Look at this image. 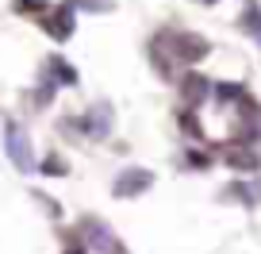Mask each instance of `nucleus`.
Segmentation results:
<instances>
[{
  "label": "nucleus",
  "mask_w": 261,
  "mask_h": 254,
  "mask_svg": "<svg viewBox=\"0 0 261 254\" xmlns=\"http://www.w3.org/2000/svg\"><path fill=\"white\" fill-rule=\"evenodd\" d=\"M50 70H54V74L62 77V85H73V81H77L73 66H69V62H62V58H50Z\"/></svg>",
  "instance_id": "nucleus-8"
},
{
  "label": "nucleus",
  "mask_w": 261,
  "mask_h": 254,
  "mask_svg": "<svg viewBox=\"0 0 261 254\" xmlns=\"http://www.w3.org/2000/svg\"><path fill=\"white\" fill-rule=\"evenodd\" d=\"M204 4H215V0H204Z\"/></svg>",
  "instance_id": "nucleus-13"
},
{
  "label": "nucleus",
  "mask_w": 261,
  "mask_h": 254,
  "mask_svg": "<svg viewBox=\"0 0 261 254\" xmlns=\"http://www.w3.org/2000/svg\"><path fill=\"white\" fill-rule=\"evenodd\" d=\"M69 8H85V12H108L112 0H69Z\"/></svg>",
  "instance_id": "nucleus-9"
},
{
  "label": "nucleus",
  "mask_w": 261,
  "mask_h": 254,
  "mask_svg": "<svg viewBox=\"0 0 261 254\" xmlns=\"http://www.w3.org/2000/svg\"><path fill=\"white\" fill-rule=\"evenodd\" d=\"M16 8L19 12H42V8H46V0H16Z\"/></svg>",
  "instance_id": "nucleus-11"
},
{
  "label": "nucleus",
  "mask_w": 261,
  "mask_h": 254,
  "mask_svg": "<svg viewBox=\"0 0 261 254\" xmlns=\"http://www.w3.org/2000/svg\"><path fill=\"white\" fill-rule=\"evenodd\" d=\"M188 162H192L196 170H207V166H212V158H207V154H200V150H192V154H188Z\"/></svg>",
  "instance_id": "nucleus-12"
},
{
  "label": "nucleus",
  "mask_w": 261,
  "mask_h": 254,
  "mask_svg": "<svg viewBox=\"0 0 261 254\" xmlns=\"http://www.w3.org/2000/svg\"><path fill=\"white\" fill-rule=\"evenodd\" d=\"M180 93H185V100H188V104H200V100L207 97V77L188 74V77H185V85H180Z\"/></svg>",
  "instance_id": "nucleus-5"
},
{
  "label": "nucleus",
  "mask_w": 261,
  "mask_h": 254,
  "mask_svg": "<svg viewBox=\"0 0 261 254\" xmlns=\"http://www.w3.org/2000/svg\"><path fill=\"white\" fill-rule=\"evenodd\" d=\"M162 39H169L173 58H180V62H200L207 54V39H200L192 31H165Z\"/></svg>",
  "instance_id": "nucleus-1"
},
{
  "label": "nucleus",
  "mask_w": 261,
  "mask_h": 254,
  "mask_svg": "<svg viewBox=\"0 0 261 254\" xmlns=\"http://www.w3.org/2000/svg\"><path fill=\"white\" fill-rule=\"evenodd\" d=\"M150 185H154V173H150V170H127V173L115 177L112 193H115V197H139L142 189H150Z\"/></svg>",
  "instance_id": "nucleus-2"
},
{
  "label": "nucleus",
  "mask_w": 261,
  "mask_h": 254,
  "mask_svg": "<svg viewBox=\"0 0 261 254\" xmlns=\"http://www.w3.org/2000/svg\"><path fill=\"white\" fill-rule=\"evenodd\" d=\"M242 31H250L253 39L261 42V4H257V0H246V12H242Z\"/></svg>",
  "instance_id": "nucleus-6"
},
{
  "label": "nucleus",
  "mask_w": 261,
  "mask_h": 254,
  "mask_svg": "<svg viewBox=\"0 0 261 254\" xmlns=\"http://www.w3.org/2000/svg\"><path fill=\"white\" fill-rule=\"evenodd\" d=\"M230 166H238V170H257V154H250V150H230Z\"/></svg>",
  "instance_id": "nucleus-7"
},
{
  "label": "nucleus",
  "mask_w": 261,
  "mask_h": 254,
  "mask_svg": "<svg viewBox=\"0 0 261 254\" xmlns=\"http://www.w3.org/2000/svg\"><path fill=\"white\" fill-rule=\"evenodd\" d=\"M4 135H8V154H12V162L19 166V170H35V158H31V147H27V135L19 131L16 123H8L4 127Z\"/></svg>",
  "instance_id": "nucleus-3"
},
{
  "label": "nucleus",
  "mask_w": 261,
  "mask_h": 254,
  "mask_svg": "<svg viewBox=\"0 0 261 254\" xmlns=\"http://www.w3.org/2000/svg\"><path fill=\"white\" fill-rule=\"evenodd\" d=\"M42 27H46L54 39H69V35H73V8H69V4H62L54 16L42 19Z\"/></svg>",
  "instance_id": "nucleus-4"
},
{
  "label": "nucleus",
  "mask_w": 261,
  "mask_h": 254,
  "mask_svg": "<svg viewBox=\"0 0 261 254\" xmlns=\"http://www.w3.org/2000/svg\"><path fill=\"white\" fill-rule=\"evenodd\" d=\"M42 170H46V173H65V162H62L58 154H50L46 162H42Z\"/></svg>",
  "instance_id": "nucleus-10"
}]
</instances>
